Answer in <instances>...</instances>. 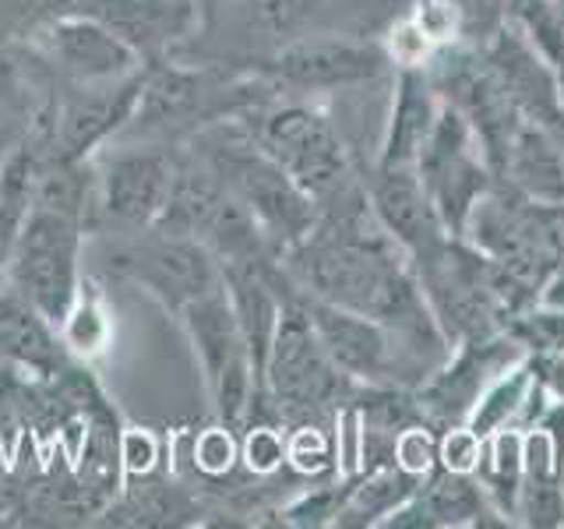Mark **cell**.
<instances>
[{
  "label": "cell",
  "instance_id": "cell-1",
  "mask_svg": "<svg viewBox=\"0 0 564 529\" xmlns=\"http://www.w3.org/2000/svg\"><path fill=\"white\" fill-rule=\"evenodd\" d=\"M282 269L311 296L381 322L420 381L448 357V339L423 300L410 255L378 223L364 181L317 208L311 234L282 255Z\"/></svg>",
  "mask_w": 564,
  "mask_h": 529
},
{
  "label": "cell",
  "instance_id": "cell-2",
  "mask_svg": "<svg viewBox=\"0 0 564 529\" xmlns=\"http://www.w3.org/2000/svg\"><path fill=\"white\" fill-rule=\"evenodd\" d=\"M275 88L251 71L216 61H176L173 53L145 67L134 117L120 134L159 145H187L212 123L237 120Z\"/></svg>",
  "mask_w": 564,
  "mask_h": 529
},
{
  "label": "cell",
  "instance_id": "cell-3",
  "mask_svg": "<svg viewBox=\"0 0 564 529\" xmlns=\"http://www.w3.org/2000/svg\"><path fill=\"white\" fill-rule=\"evenodd\" d=\"M237 120L258 141V149L269 152L317 208L364 181V163L346 145L339 123L332 120L322 102H314V96L275 88Z\"/></svg>",
  "mask_w": 564,
  "mask_h": 529
},
{
  "label": "cell",
  "instance_id": "cell-4",
  "mask_svg": "<svg viewBox=\"0 0 564 529\" xmlns=\"http://www.w3.org/2000/svg\"><path fill=\"white\" fill-rule=\"evenodd\" d=\"M187 149L261 223V229L282 255L314 229L317 205L269 152L258 149V141L240 128V120L212 123L187 141Z\"/></svg>",
  "mask_w": 564,
  "mask_h": 529
},
{
  "label": "cell",
  "instance_id": "cell-5",
  "mask_svg": "<svg viewBox=\"0 0 564 529\" xmlns=\"http://www.w3.org/2000/svg\"><path fill=\"white\" fill-rule=\"evenodd\" d=\"M360 385H352L317 339L307 311L296 300V282L290 279V300L275 328V339L264 360L261 392L251 406V417H275L282 423L311 417H339ZM247 417V420H251Z\"/></svg>",
  "mask_w": 564,
  "mask_h": 529
},
{
  "label": "cell",
  "instance_id": "cell-6",
  "mask_svg": "<svg viewBox=\"0 0 564 529\" xmlns=\"http://www.w3.org/2000/svg\"><path fill=\"white\" fill-rule=\"evenodd\" d=\"M466 240L536 293L564 261V205L529 198L505 181L476 202Z\"/></svg>",
  "mask_w": 564,
  "mask_h": 529
},
{
  "label": "cell",
  "instance_id": "cell-7",
  "mask_svg": "<svg viewBox=\"0 0 564 529\" xmlns=\"http://www.w3.org/2000/svg\"><path fill=\"white\" fill-rule=\"evenodd\" d=\"M145 67L106 85H67L50 78L46 96L25 131L43 163H88L99 145L128 128L145 85Z\"/></svg>",
  "mask_w": 564,
  "mask_h": 529
},
{
  "label": "cell",
  "instance_id": "cell-8",
  "mask_svg": "<svg viewBox=\"0 0 564 529\" xmlns=\"http://www.w3.org/2000/svg\"><path fill=\"white\" fill-rule=\"evenodd\" d=\"M240 71H251L279 93L325 96L378 82L392 71V57H388L381 40H367L360 32L322 29L258 53V57L240 64Z\"/></svg>",
  "mask_w": 564,
  "mask_h": 529
},
{
  "label": "cell",
  "instance_id": "cell-9",
  "mask_svg": "<svg viewBox=\"0 0 564 529\" xmlns=\"http://www.w3.org/2000/svg\"><path fill=\"white\" fill-rule=\"evenodd\" d=\"M102 272L134 282L166 311L181 314L184 304L223 282L219 261L202 240L173 237L163 229H138V234H99Z\"/></svg>",
  "mask_w": 564,
  "mask_h": 529
},
{
  "label": "cell",
  "instance_id": "cell-10",
  "mask_svg": "<svg viewBox=\"0 0 564 529\" xmlns=\"http://www.w3.org/2000/svg\"><path fill=\"white\" fill-rule=\"evenodd\" d=\"M176 317H181V325L187 332V343L205 378L216 420L240 431L258 399V378L223 282L216 290L194 296Z\"/></svg>",
  "mask_w": 564,
  "mask_h": 529
},
{
  "label": "cell",
  "instance_id": "cell-11",
  "mask_svg": "<svg viewBox=\"0 0 564 529\" xmlns=\"http://www.w3.org/2000/svg\"><path fill=\"white\" fill-rule=\"evenodd\" d=\"M416 176L423 191L431 194L441 223L452 237H466V223L473 216L476 202L494 187V170L476 141L469 120L455 110L452 102L441 99L437 123L416 159Z\"/></svg>",
  "mask_w": 564,
  "mask_h": 529
},
{
  "label": "cell",
  "instance_id": "cell-12",
  "mask_svg": "<svg viewBox=\"0 0 564 529\" xmlns=\"http://www.w3.org/2000/svg\"><path fill=\"white\" fill-rule=\"evenodd\" d=\"M181 145H128L110 152L96 170V205L88 234H138L166 205Z\"/></svg>",
  "mask_w": 564,
  "mask_h": 529
},
{
  "label": "cell",
  "instance_id": "cell-13",
  "mask_svg": "<svg viewBox=\"0 0 564 529\" xmlns=\"http://www.w3.org/2000/svg\"><path fill=\"white\" fill-rule=\"evenodd\" d=\"M300 307L307 311L311 325L322 339L328 360L343 370L352 385H399V388H416L420 375L410 364V357L395 343V335L381 322L367 317L360 311H349L332 304V300L311 296L296 287Z\"/></svg>",
  "mask_w": 564,
  "mask_h": 529
},
{
  "label": "cell",
  "instance_id": "cell-14",
  "mask_svg": "<svg viewBox=\"0 0 564 529\" xmlns=\"http://www.w3.org/2000/svg\"><path fill=\"white\" fill-rule=\"evenodd\" d=\"M29 53L50 78L67 85H106L123 82L145 67L131 43L88 14H57L35 25L29 35Z\"/></svg>",
  "mask_w": 564,
  "mask_h": 529
},
{
  "label": "cell",
  "instance_id": "cell-15",
  "mask_svg": "<svg viewBox=\"0 0 564 529\" xmlns=\"http://www.w3.org/2000/svg\"><path fill=\"white\" fill-rule=\"evenodd\" d=\"M522 357H525L522 346L505 328L455 343L448 349V357L413 388L420 413L437 431L452 428V423H466L480 396Z\"/></svg>",
  "mask_w": 564,
  "mask_h": 529
},
{
  "label": "cell",
  "instance_id": "cell-16",
  "mask_svg": "<svg viewBox=\"0 0 564 529\" xmlns=\"http://www.w3.org/2000/svg\"><path fill=\"white\" fill-rule=\"evenodd\" d=\"M516 526H564V402L557 399L522 428V494Z\"/></svg>",
  "mask_w": 564,
  "mask_h": 529
},
{
  "label": "cell",
  "instance_id": "cell-17",
  "mask_svg": "<svg viewBox=\"0 0 564 529\" xmlns=\"http://www.w3.org/2000/svg\"><path fill=\"white\" fill-rule=\"evenodd\" d=\"M75 14L99 18L145 64L181 50L202 25V0H78Z\"/></svg>",
  "mask_w": 564,
  "mask_h": 529
},
{
  "label": "cell",
  "instance_id": "cell-18",
  "mask_svg": "<svg viewBox=\"0 0 564 529\" xmlns=\"http://www.w3.org/2000/svg\"><path fill=\"white\" fill-rule=\"evenodd\" d=\"M364 187L378 223L395 237L405 255L427 251L441 237H452L441 223L431 194L423 191L416 170H378L364 166Z\"/></svg>",
  "mask_w": 564,
  "mask_h": 529
},
{
  "label": "cell",
  "instance_id": "cell-19",
  "mask_svg": "<svg viewBox=\"0 0 564 529\" xmlns=\"http://www.w3.org/2000/svg\"><path fill=\"white\" fill-rule=\"evenodd\" d=\"M392 110H388L381 145L370 166L378 170H416V159L441 114V93L427 67H392Z\"/></svg>",
  "mask_w": 564,
  "mask_h": 529
},
{
  "label": "cell",
  "instance_id": "cell-20",
  "mask_svg": "<svg viewBox=\"0 0 564 529\" xmlns=\"http://www.w3.org/2000/svg\"><path fill=\"white\" fill-rule=\"evenodd\" d=\"M505 526L476 487L473 476H458L434 466L381 529H476Z\"/></svg>",
  "mask_w": 564,
  "mask_h": 529
},
{
  "label": "cell",
  "instance_id": "cell-21",
  "mask_svg": "<svg viewBox=\"0 0 564 529\" xmlns=\"http://www.w3.org/2000/svg\"><path fill=\"white\" fill-rule=\"evenodd\" d=\"M70 360L75 357L64 349L57 325L11 293L0 307V364L35 375L40 381H53Z\"/></svg>",
  "mask_w": 564,
  "mask_h": 529
},
{
  "label": "cell",
  "instance_id": "cell-22",
  "mask_svg": "<svg viewBox=\"0 0 564 529\" xmlns=\"http://www.w3.org/2000/svg\"><path fill=\"white\" fill-rule=\"evenodd\" d=\"M498 181L511 184L536 202L564 205V152L554 131L540 128L533 120H522L505 152Z\"/></svg>",
  "mask_w": 564,
  "mask_h": 529
},
{
  "label": "cell",
  "instance_id": "cell-23",
  "mask_svg": "<svg viewBox=\"0 0 564 529\" xmlns=\"http://www.w3.org/2000/svg\"><path fill=\"white\" fill-rule=\"evenodd\" d=\"M487 505L498 511L505 526H516L522 494V428H501L484 438L480 466L473 473Z\"/></svg>",
  "mask_w": 564,
  "mask_h": 529
},
{
  "label": "cell",
  "instance_id": "cell-24",
  "mask_svg": "<svg viewBox=\"0 0 564 529\" xmlns=\"http://www.w3.org/2000/svg\"><path fill=\"white\" fill-rule=\"evenodd\" d=\"M40 166H43L40 149H35V141L29 134L18 141L14 152L4 159V166H0V269H8L11 247L29 219Z\"/></svg>",
  "mask_w": 564,
  "mask_h": 529
},
{
  "label": "cell",
  "instance_id": "cell-25",
  "mask_svg": "<svg viewBox=\"0 0 564 529\" xmlns=\"http://www.w3.org/2000/svg\"><path fill=\"white\" fill-rule=\"evenodd\" d=\"M61 343L75 360H93L110 346L113 339V317L106 307V296L96 282L82 279V290L75 296V304L67 307L64 322L57 325Z\"/></svg>",
  "mask_w": 564,
  "mask_h": 529
},
{
  "label": "cell",
  "instance_id": "cell-26",
  "mask_svg": "<svg viewBox=\"0 0 564 529\" xmlns=\"http://www.w3.org/2000/svg\"><path fill=\"white\" fill-rule=\"evenodd\" d=\"M505 332L522 346L525 357H557L564 353V311L554 304H536L522 307L519 314H511L505 322Z\"/></svg>",
  "mask_w": 564,
  "mask_h": 529
},
{
  "label": "cell",
  "instance_id": "cell-27",
  "mask_svg": "<svg viewBox=\"0 0 564 529\" xmlns=\"http://www.w3.org/2000/svg\"><path fill=\"white\" fill-rule=\"evenodd\" d=\"M194 466L205 481H226L240 469V431L216 423L194 445Z\"/></svg>",
  "mask_w": 564,
  "mask_h": 529
},
{
  "label": "cell",
  "instance_id": "cell-28",
  "mask_svg": "<svg viewBox=\"0 0 564 529\" xmlns=\"http://www.w3.org/2000/svg\"><path fill=\"white\" fill-rule=\"evenodd\" d=\"M480 452H484V438L476 434L469 423H452V428L437 431V466L458 473V476H473L480 466Z\"/></svg>",
  "mask_w": 564,
  "mask_h": 529
},
{
  "label": "cell",
  "instance_id": "cell-29",
  "mask_svg": "<svg viewBox=\"0 0 564 529\" xmlns=\"http://www.w3.org/2000/svg\"><path fill=\"white\" fill-rule=\"evenodd\" d=\"M163 466V441L152 431H123L120 434V469L128 481H145Z\"/></svg>",
  "mask_w": 564,
  "mask_h": 529
},
{
  "label": "cell",
  "instance_id": "cell-30",
  "mask_svg": "<svg viewBox=\"0 0 564 529\" xmlns=\"http://www.w3.org/2000/svg\"><path fill=\"white\" fill-rule=\"evenodd\" d=\"M78 0H0V11H4L8 25L18 35H29L40 22L57 14H75Z\"/></svg>",
  "mask_w": 564,
  "mask_h": 529
},
{
  "label": "cell",
  "instance_id": "cell-31",
  "mask_svg": "<svg viewBox=\"0 0 564 529\" xmlns=\"http://www.w3.org/2000/svg\"><path fill=\"white\" fill-rule=\"evenodd\" d=\"M25 85V64L11 46H0V110H8L11 102L22 99Z\"/></svg>",
  "mask_w": 564,
  "mask_h": 529
},
{
  "label": "cell",
  "instance_id": "cell-32",
  "mask_svg": "<svg viewBox=\"0 0 564 529\" xmlns=\"http://www.w3.org/2000/svg\"><path fill=\"white\" fill-rule=\"evenodd\" d=\"M554 138L561 141V152H564V123H557V128H554Z\"/></svg>",
  "mask_w": 564,
  "mask_h": 529
},
{
  "label": "cell",
  "instance_id": "cell-33",
  "mask_svg": "<svg viewBox=\"0 0 564 529\" xmlns=\"http://www.w3.org/2000/svg\"><path fill=\"white\" fill-rule=\"evenodd\" d=\"M8 296H11V290H8V293H0V307H4V304H8Z\"/></svg>",
  "mask_w": 564,
  "mask_h": 529
},
{
  "label": "cell",
  "instance_id": "cell-34",
  "mask_svg": "<svg viewBox=\"0 0 564 529\" xmlns=\"http://www.w3.org/2000/svg\"><path fill=\"white\" fill-rule=\"evenodd\" d=\"M557 4H561V8H564V0H557Z\"/></svg>",
  "mask_w": 564,
  "mask_h": 529
},
{
  "label": "cell",
  "instance_id": "cell-35",
  "mask_svg": "<svg viewBox=\"0 0 564 529\" xmlns=\"http://www.w3.org/2000/svg\"><path fill=\"white\" fill-rule=\"evenodd\" d=\"M202 4H208V0H202Z\"/></svg>",
  "mask_w": 564,
  "mask_h": 529
}]
</instances>
